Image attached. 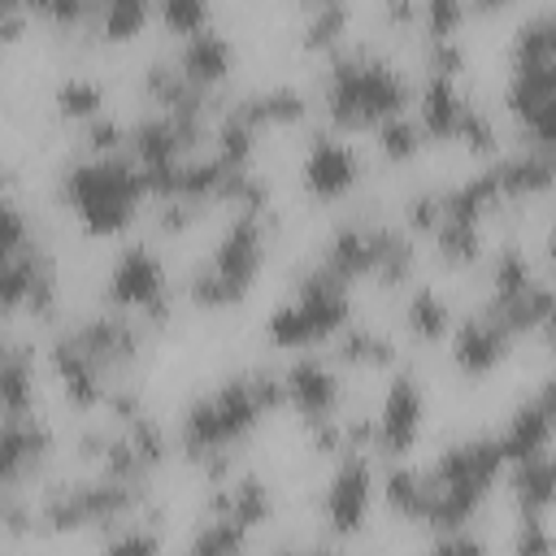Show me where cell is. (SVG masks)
Returning a JSON list of instances; mask_svg holds the SVG:
<instances>
[{
	"label": "cell",
	"instance_id": "d6986e66",
	"mask_svg": "<svg viewBox=\"0 0 556 556\" xmlns=\"http://www.w3.org/2000/svg\"><path fill=\"white\" fill-rule=\"evenodd\" d=\"M321 269H330L343 282L374 278V226L365 222H339L321 248Z\"/></svg>",
	"mask_w": 556,
	"mask_h": 556
},
{
	"label": "cell",
	"instance_id": "83f0119b",
	"mask_svg": "<svg viewBox=\"0 0 556 556\" xmlns=\"http://www.w3.org/2000/svg\"><path fill=\"white\" fill-rule=\"evenodd\" d=\"M334 356L348 361V365H391L395 361V343L387 334H378L374 326H343L339 339H334Z\"/></svg>",
	"mask_w": 556,
	"mask_h": 556
},
{
	"label": "cell",
	"instance_id": "bcb514c9",
	"mask_svg": "<svg viewBox=\"0 0 556 556\" xmlns=\"http://www.w3.org/2000/svg\"><path fill=\"white\" fill-rule=\"evenodd\" d=\"M534 400H539V404H543V408L556 417V374H547V378L534 387Z\"/></svg>",
	"mask_w": 556,
	"mask_h": 556
},
{
	"label": "cell",
	"instance_id": "e575fe53",
	"mask_svg": "<svg viewBox=\"0 0 556 556\" xmlns=\"http://www.w3.org/2000/svg\"><path fill=\"white\" fill-rule=\"evenodd\" d=\"M100 556H161V530L148 521H122L100 543Z\"/></svg>",
	"mask_w": 556,
	"mask_h": 556
},
{
	"label": "cell",
	"instance_id": "f907efd6",
	"mask_svg": "<svg viewBox=\"0 0 556 556\" xmlns=\"http://www.w3.org/2000/svg\"><path fill=\"white\" fill-rule=\"evenodd\" d=\"M547 456H552V478H556V452H547Z\"/></svg>",
	"mask_w": 556,
	"mask_h": 556
},
{
	"label": "cell",
	"instance_id": "cb8c5ba5",
	"mask_svg": "<svg viewBox=\"0 0 556 556\" xmlns=\"http://www.w3.org/2000/svg\"><path fill=\"white\" fill-rule=\"evenodd\" d=\"M508 491L517 513H547L556 504V478H552V456H530L521 465H508Z\"/></svg>",
	"mask_w": 556,
	"mask_h": 556
},
{
	"label": "cell",
	"instance_id": "f6af8a7d",
	"mask_svg": "<svg viewBox=\"0 0 556 556\" xmlns=\"http://www.w3.org/2000/svg\"><path fill=\"white\" fill-rule=\"evenodd\" d=\"M382 17H387V22L408 26V22H421V9H417V4H408V0H391V4H382Z\"/></svg>",
	"mask_w": 556,
	"mask_h": 556
},
{
	"label": "cell",
	"instance_id": "4fadbf2b",
	"mask_svg": "<svg viewBox=\"0 0 556 556\" xmlns=\"http://www.w3.org/2000/svg\"><path fill=\"white\" fill-rule=\"evenodd\" d=\"M48 456H52V426L43 417H35V413L4 417V426H0V473H4L9 491L22 478L39 473Z\"/></svg>",
	"mask_w": 556,
	"mask_h": 556
},
{
	"label": "cell",
	"instance_id": "681fc988",
	"mask_svg": "<svg viewBox=\"0 0 556 556\" xmlns=\"http://www.w3.org/2000/svg\"><path fill=\"white\" fill-rule=\"evenodd\" d=\"M543 252H547V265L556 269V226H552V230L543 235Z\"/></svg>",
	"mask_w": 556,
	"mask_h": 556
},
{
	"label": "cell",
	"instance_id": "ac0fdd59",
	"mask_svg": "<svg viewBox=\"0 0 556 556\" xmlns=\"http://www.w3.org/2000/svg\"><path fill=\"white\" fill-rule=\"evenodd\" d=\"M495 178H500V191L504 200H530V195H543L556 187V152H543V148H517L500 161H491Z\"/></svg>",
	"mask_w": 556,
	"mask_h": 556
},
{
	"label": "cell",
	"instance_id": "f1b7e54d",
	"mask_svg": "<svg viewBox=\"0 0 556 556\" xmlns=\"http://www.w3.org/2000/svg\"><path fill=\"white\" fill-rule=\"evenodd\" d=\"M434 248L447 265H469L482 256V226L478 222H460V217H439L434 226Z\"/></svg>",
	"mask_w": 556,
	"mask_h": 556
},
{
	"label": "cell",
	"instance_id": "4dcf8cb0",
	"mask_svg": "<svg viewBox=\"0 0 556 556\" xmlns=\"http://www.w3.org/2000/svg\"><path fill=\"white\" fill-rule=\"evenodd\" d=\"M148 22V0H109V4H96V39H109V43H122L130 35H139V26Z\"/></svg>",
	"mask_w": 556,
	"mask_h": 556
},
{
	"label": "cell",
	"instance_id": "ab89813d",
	"mask_svg": "<svg viewBox=\"0 0 556 556\" xmlns=\"http://www.w3.org/2000/svg\"><path fill=\"white\" fill-rule=\"evenodd\" d=\"M460 17H465V4H460V0H426V4H421L426 39H447V35H456Z\"/></svg>",
	"mask_w": 556,
	"mask_h": 556
},
{
	"label": "cell",
	"instance_id": "4316f807",
	"mask_svg": "<svg viewBox=\"0 0 556 556\" xmlns=\"http://www.w3.org/2000/svg\"><path fill=\"white\" fill-rule=\"evenodd\" d=\"M52 104H56L61 117H83V122H91V117L104 113V87H100V78H91V74H61L56 87H52Z\"/></svg>",
	"mask_w": 556,
	"mask_h": 556
},
{
	"label": "cell",
	"instance_id": "c3c4849f",
	"mask_svg": "<svg viewBox=\"0 0 556 556\" xmlns=\"http://www.w3.org/2000/svg\"><path fill=\"white\" fill-rule=\"evenodd\" d=\"M539 330H543V339H547V348L556 352V304H552V313L543 317V326H539Z\"/></svg>",
	"mask_w": 556,
	"mask_h": 556
},
{
	"label": "cell",
	"instance_id": "7dc6e473",
	"mask_svg": "<svg viewBox=\"0 0 556 556\" xmlns=\"http://www.w3.org/2000/svg\"><path fill=\"white\" fill-rule=\"evenodd\" d=\"M269 556H339V547H326V543H313V547H274Z\"/></svg>",
	"mask_w": 556,
	"mask_h": 556
},
{
	"label": "cell",
	"instance_id": "ffe728a7",
	"mask_svg": "<svg viewBox=\"0 0 556 556\" xmlns=\"http://www.w3.org/2000/svg\"><path fill=\"white\" fill-rule=\"evenodd\" d=\"M208 513H213V517H230V521H239L243 530H256V526H265L269 513H274L269 482H265L261 473H235L226 486L213 491Z\"/></svg>",
	"mask_w": 556,
	"mask_h": 556
},
{
	"label": "cell",
	"instance_id": "b9f144b4",
	"mask_svg": "<svg viewBox=\"0 0 556 556\" xmlns=\"http://www.w3.org/2000/svg\"><path fill=\"white\" fill-rule=\"evenodd\" d=\"M456 139H460L469 152H491V148H495V122H491V113L478 109V104H469Z\"/></svg>",
	"mask_w": 556,
	"mask_h": 556
},
{
	"label": "cell",
	"instance_id": "74e56055",
	"mask_svg": "<svg viewBox=\"0 0 556 556\" xmlns=\"http://www.w3.org/2000/svg\"><path fill=\"white\" fill-rule=\"evenodd\" d=\"M421 56H426V74H447V78H456V74L465 70V61H469L460 35L426 39V43H421Z\"/></svg>",
	"mask_w": 556,
	"mask_h": 556
},
{
	"label": "cell",
	"instance_id": "484cf974",
	"mask_svg": "<svg viewBox=\"0 0 556 556\" xmlns=\"http://www.w3.org/2000/svg\"><path fill=\"white\" fill-rule=\"evenodd\" d=\"M382 500L391 513L408 517V521H426V500H430V482H426V469H413V465H391L382 473Z\"/></svg>",
	"mask_w": 556,
	"mask_h": 556
},
{
	"label": "cell",
	"instance_id": "ee69618b",
	"mask_svg": "<svg viewBox=\"0 0 556 556\" xmlns=\"http://www.w3.org/2000/svg\"><path fill=\"white\" fill-rule=\"evenodd\" d=\"M26 26V9L17 0H0V39H17Z\"/></svg>",
	"mask_w": 556,
	"mask_h": 556
},
{
	"label": "cell",
	"instance_id": "9c48e42d",
	"mask_svg": "<svg viewBox=\"0 0 556 556\" xmlns=\"http://www.w3.org/2000/svg\"><path fill=\"white\" fill-rule=\"evenodd\" d=\"M70 334L78 339V348L87 352V361H91L104 378H113V374H122L126 365H135V361H139L143 321H139V317H130V313L109 308V313H91V317L74 321V326H70Z\"/></svg>",
	"mask_w": 556,
	"mask_h": 556
},
{
	"label": "cell",
	"instance_id": "2e32d148",
	"mask_svg": "<svg viewBox=\"0 0 556 556\" xmlns=\"http://www.w3.org/2000/svg\"><path fill=\"white\" fill-rule=\"evenodd\" d=\"M552 434H556V417H552L534 395H526V400L508 413V421H504V430H500L495 439H500L504 460H508V465H521V460H530V456H543V452L552 447Z\"/></svg>",
	"mask_w": 556,
	"mask_h": 556
},
{
	"label": "cell",
	"instance_id": "60d3db41",
	"mask_svg": "<svg viewBox=\"0 0 556 556\" xmlns=\"http://www.w3.org/2000/svg\"><path fill=\"white\" fill-rule=\"evenodd\" d=\"M439 217H443V191H413V195L404 200V222H408V230L434 235Z\"/></svg>",
	"mask_w": 556,
	"mask_h": 556
},
{
	"label": "cell",
	"instance_id": "d6a6232c",
	"mask_svg": "<svg viewBox=\"0 0 556 556\" xmlns=\"http://www.w3.org/2000/svg\"><path fill=\"white\" fill-rule=\"evenodd\" d=\"M243 547H248V530L239 521H230V517H213L208 513V521L195 530L187 556H243Z\"/></svg>",
	"mask_w": 556,
	"mask_h": 556
},
{
	"label": "cell",
	"instance_id": "30bf717a",
	"mask_svg": "<svg viewBox=\"0 0 556 556\" xmlns=\"http://www.w3.org/2000/svg\"><path fill=\"white\" fill-rule=\"evenodd\" d=\"M361 178V156L356 148L343 139V135H330V130H313L308 135V148H304V161H300V182L313 200H339L356 187Z\"/></svg>",
	"mask_w": 556,
	"mask_h": 556
},
{
	"label": "cell",
	"instance_id": "5bb4252c",
	"mask_svg": "<svg viewBox=\"0 0 556 556\" xmlns=\"http://www.w3.org/2000/svg\"><path fill=\"white\" fill-rule=\"evenodd\" d=\"M48 365H52V374H56V382H61L70 404H78V408H104L109 404V391H113L109 378L87 361V352L78 348V339L70 330H61L48 343Z\"/></svg>",
	"mask_w": 556,
	"mask_h": 556
},
{
	"label": "cell",
	"instance_id": "7bdbcfd3",
	"mask_svg": "<svg viewBox=\"0 0 556 556\" xmlns=\"http://www.w3.org/2000/svg\"><path fill=\"white\" fill-rule=\"evenodd\" d=\"M426 556H491V552H486V539L465 526V530H443V534L430 543Z\"/></svg>",
	"mask_w": 556,
	"mask_h": 556
},
{
	"label": "cell",
	"instance_id": "5b68a950",
	"mask_svg": "<svg viewBox=\"0 0 556 556\" xmlns=\"http://www.w3.org/2000/svg\"><path fill=\"white\" fill-rule=\"evenodd\" d=\"M343 326H352V282H343L330 269L313 265L295 282V295L269 308L265 339L274 348H304L308 352L313 343L339 339Z\"/></svg>",
	"mask_w": 556,
	"mask_h": 556
},
{
	"label": "cell",
	"instance_id": "44dd1931",
	"mask_svg": "<svg viewBox=\"0 0 556 556\" xmlns=\"http://www.w3.org/2000/svg\"><path fill=\"white\" fill-rule=\"evenodd\" d=\"M552 304H556V287H547V282H530L526 291H517V295H486V313L517 339V334H530V330H539L543 326V317L552 313Z\"/></svg>",
	"mask_w": 556,
	"mask_h": 556
},
{
	"label": "cell",
	"instance_id": "8fae6325",
	"mask_svg": "<svg viewBox=\"0 0 556 556\" xmlns=\"http://www.w3.org/2000/svg\"><path fill=\"white\" fill-rule=\"evenodd\" d=\"M282 391H287V404L304 417V426H317V421H334L339 417L343 382L330 369V361L317 356V352H300L282 369Z\"/></svg>",
	"mask_w": 556,
	"mask_h": 556
},
{
	"label": "cell",
	"instance_id": "9a60e30c",
	"mask_svg": "<svg viewBox=\"0 0 556 556\" xmlns=\"http://www.w3.org/2000/svg\"><path fill=\"white\" fill-rule=\"evenodd\" d=\"M174 65H178L191 83H200V87H208V91H213V87L235 70V43H230V35H226V30H217V26L191 30V35H182V39H178Z\"/></svg>",
	"mask_w": 556,
	"mask_h": 556
},
{
	"label": "cell",
	"instance_id": "d4e9b609",
	"mask_svg": "<svg viewBox=\"0 0 556 556\" xmlns=\"http://www.w3.org/2000/svg\"><path fill=\"white\" fill-rule=\"evenodd\" d=\"M0 408L4 417L35 413V365L22 343H9L0 356Z\"/></svg>",
	"mask_w": 556,
	"mask_h": 556
},
{
	"label": "cell",
	"instance_id": "7c38bea8",
	"mask_svg": "<svg viewBox=\"0 0 556 556\" xmlns=\"http://www.w3.org/2000/svg\"><path fill=\"white\" fill-rule=\"evenodd\" d=\"M508 343H513V334L486 308H473L456 321V330L447 339V356L465 378H486L508 356Z\"/></svg>",
	"mask_w": 556,
	"mask_h": 556
},
{
	"label": "cell",
	"instance_id": "d590c367",
	"mask_svg": "<svg viewBox=\"0 0 556 556\" xmlns=\"http://www.w3.org/2000/svg\"><path fill=\"white\" fill-rule=\"evenodd\" d=\"M513 556H556V534L543 521V513H517L513 526Z\"/></svg>",
	"mask_w": 556,
	"mask_h": 556
},
{
	"label": "cell",
	"instance_id": "836d02e7",
	"mask_svg": "<svg viewBox=\"0 0 556 556\" xmlns=\"http://www.w3.org/2000/svg\"><path fill=\"white\" fill-rule=\"evenodd\" d=\"M534 282V269H530V256L517 248V243H504L495 248L491 256V295H517Z\"/></svg>",
	"mask_w": 556,
	"mask_h": 556
},
{
	"label": "cell",
	"instance_id": "8992f818",
	"mask_svg": "<svg viewBox=\"0 0 556 556\" xmlns=\"http://www.w3.org/2000/svg\"><path fill=\"white\" fill-rule=\"evenodd\" d=\"M104 300H109V308L130 313V317H139V321H143L152 308H161L165 300H174V295H169V282H165V261L156 256L152 243L130 239V243L113 256L109 278H104Z\"/></svg>",
	"mask_w": 556,
	"mask_h": 556
},
{
	"label": "cell",
	"instance_id": "1f68e13d",
	"mask_svg": "<svg viewBox=\"0 0 556 556\" xmlns=\"http://www.w3.org/2000/svg\"><path fill=\"white\" fill-rule=\"evenodd\" d=\"M348 17H352V9H348L343 0L308 4V9H304V26H300V43H304V48L339 43V35L348 30Z\"/></svg>",
	"mask_w": 556,
	"mask_h": 556
},
{
	"label": "cell",
	"instance_id": "f35d334b",
	"mask_svg": "<svg viewBox=\"0 0 556 556\" xmlns=\"http://www.w3.org/2000/svg\"><path fill=\"white\" fill-rule=\"evenodd\" d=\"M83 143L91 156H109V152H126V126L113 117V113H100L87 122L83 130Z\"/></svg>",
	"mask_w": 556,
	"mask_h": 556
},
{
	"label": "cell",
	"instance_id": "52a82bcc",
	"mask_svg": "<svg viewBox=\"0 0 556 556\" xmlns=\"http://www.w3.org/2000/svg\"><path fill=\"white\" fill-rule=\"evenodd\" d=\"M421 421H426L421 378L413 369H395L378 400V413H374V452L400 460L421 439Z\"/></svg>",
	"mask_w": 556,
	"mask_h": 556
},
{
	"label": "cell",
	"instance_id": "7a4b0ae2",
	"mask_svg": "<svg viewBox=\"0 0 556 556\" xmlns=\"http://www.w3.org/2000/svg\"><path fill=\"white\" fill-rule=\"evenodd\" d=\"M408 100H413V78L395 61L378 56L365 43L334 48L326 78H321V104L334 126H343V130L369 126L374 130L378 122L408 113Z\"/></svg>",
	"mask_w": 556,
	"mask_h": 556
},
{
	"label": "cell",
	"instance_id": "7402d4cb",
	"mask_svg": "<svg viewBox=\"0 0 556 556\" xmlns=\"http://www.w3.org/2000/svg\"><path fill=\"white\" fill-rule=\"evenodd\" d=\"M404 326H408V334L421 339V343H443V339H452L456 317H452V304H447L430 282H421V287H413L408 300H404Z\"/></svg>",
	"mask_w": 556,
	"mask_h": 556
},
{
	"label": "cell",
	"instance_id": "e0dca14e",
	"mask_svg": "<svg viewBox=\"0 0 556 556\" xmlns=\"http://www.w3.org/2000/svg\"><path fill=\"white\" fill-rule=\"evenodd\" d=\"M469 96L456 87V78L447 74H426L421 91H417V122L426 130V139H456L460 122H465Z\"/></svg>",
	"mask_w": 556,
	"mask_h": 556
},
{
	"label": "cell",
	"instance_id": "603a6c76",
	"mask_svg": "<svg viewBox=\"0 0 556 556\" xmlns=\"http://www.w3.org/2000/svg\"><path fill=\"white\" fill-rule=\"evenodd\" d=\"M417 269V243L408 230L395 226H374V282L378 287H400Z\"/></svg>",
	"mask_w": 556,
	"mask_h": 556
},
{
	"label": "cell",
	"instance_id": "3957f363",
	"mask_svg": "<svg viewBox=\"0 0 556 556\" xmlns=\"http://www.w3.org/2000/svg\"><path fill=\"white\" fill-rule=\"evenodd\" d=\"M56 191H61V204L74 213V222L91 239H109L135 222L148 195V182H143V169L130 161V152H109V156L87 152L61 165Z\"/></svg>",
	"mask_w": 556,
	"mask_h": 556
},
{
	"label": "cell",
	"instance_id": "ba28073f",
	"mask_svg": "<svg viewBox=\"0 0 556 556\" xmlns=\"http://www.w3.org/2000/svg\"><path fill=\"white\" fill-rule=\"evenodd\" d=\"M374 504V460L369 452H339L326 491H321V517L334 534H356L365 530Z\"/></svg>",
	"mask_w": 556,
	"mask_h": 556
},
{
	"label": "cell",
	"instance_id": "6da1fadb",
	"mask_svg": "<svg viewBox=\"0 0 556 556\" xmlns=\"http://www.w3.org/2000/svg\"><path fill=\"white\" fill-rule=\"evenodd\" d=\"M287 404V391H282V374L269 369V365H252V369H239L230 378H222L213 391H200L182 417H178V447L187 460H204V456H217V452H230L235 443H243L256 421L274 408Z\"/></svg>",
	"mask_w": 556,
	"mask_h": 556
},
{
	"label": "cell",
	"instance_id": "277c9868",
	"mask_svg": "<svg viewBox=\"0 0 556 556\" xmlns=\"http://www.w3.org/2000/svg\"><path fill=\"white\" fill-rule=\"evenodd\" d=\"M265 265V213H235L213 252L187 274V300L200 308L239 304Z\"/></svg>",
	"mask_w": 556,
	"mask_h": 556
},
{
	"label": "cell",
	"instance_id": "8d00e7d4",
	"mask_svg": "<svg viewBox=\"0 0 556 556\" xmlns=\"http://www.w3.org/2000/svg\"><path fill=\"white\" fill-rule=\"evenodd\" d=\"M156 17H161L165 30H174V35H191V30L213 26V13H208L204 0H161Z\"/></svg>",
	"mask_w": 556,
	"mask_h": 556
},
{
	"label": "cell",
	"instance_id": "f546056e",
	"mask_svg": "<svg viewBox=\"0 0 556 556\" xmlns=\"http://www.w3.org/2000/svg\"><path fill=\"white\" fill-rule=\"evenodd\" d=\"M374 143H378V152L387 161H413L421 152V143H426V130H421V122L413 113H395V117L374 126Z\"/></svg>",
	"mask_w": 556,
	"mask_h": 556
}]
</instances>
